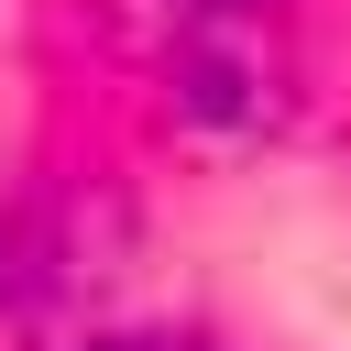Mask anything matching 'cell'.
I'll use <instances>...</instances> for the list:
<instances>
[{"label": "cell", "instance_id": "6da1fadb", "mask_svg": "<svg viewBox=\"0 0 351 351\" xmlns=\"http://www.w3.org/2000/svg\"><path fill=\"white\" fill-rule=\"evenodd\" d=\"M77 351H208L197 329H110V340H77Z\"/></svg>", "mask_w": 351, "mask_h": 351}, {"label": "cell", "instance_id": "7a4b0ae2", "mask_svg": "<svg viewBox=\"0 0 351 351\" xmlns=\"http://www.w3.org/2000/svg\"><path fill=\"white\" fill-rule=\"evenodd\" d=\"M11 285H22V241L0 230V296H11Z\"/></svg>", "mask_w": 351, "mask_h": 351}]
</instances>
